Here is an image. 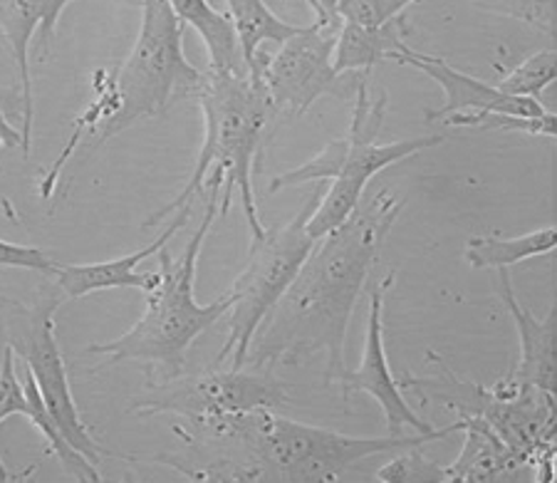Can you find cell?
<instances>
[{"mask_svg":"<svg viewBox=\"0 0 557 483\" xmlns=\"http://www.w3.org/2000/svg\"><path fill=\"white\" fill-rule=\"evenodd\" d=\"M21 377H23V384H25V397H28L30 424L42 434V439H45V444H48V449L58 456L62 473H65L67 479H75V481H89V483L102 481L100 467L89 461L85 454H79L75 446H72L65 439V434H62V429L55 422V417L50 414V409H48V405H45L38 384H35L33 374L28 372V367H25V364L21 367Z\"/></svg>","mask_w":557,"mask_h":483,"instance_id":"obj_21","label":"cell"},{"mask_svg":"<svg viewBox=\"0 0 557 483\" xmlns=\"http://www.w3.org/2000/svg\"><path fill=\"white\" fill-rule=\"evenodd\" d=\"M178 21L201 35L215 75H246V60L240 52L238 35L226 13L215 11L211 0H166Z\"/></svg>","mask_w":557,"mask_h":483,"instance_id":"obj_18","label":"cell"},{"mask_svg":"<svg viewBox=\"0 0 557 483\" xmlns=\"http://www.w3.org/2000/svg\"><path fill=\"white\" fill-rule=\"evenodd\" d=\"M417 0H339L337 15L359 25H382L399 17Z\"/></svg>","mask_w":557,"mask_h":483,"instance_id":"obj_27","label":"cell"},{"mask_svg":"<svg viewBox=\"0 0 557 483\" xmlns=\"http://www.w3.org/2000/svg\"><path fill=\"white\" fill-rule=\"evenodd\" d=\"M322 194H325V184H318L290 221L283 223L281 228H265V236L250 244L248 263L228 290V337L215 355L219 364L231 362L233 370L246 367L250 345H253L260 325L290 288L302 263L308 261L310 250L318 244L308 234V221L318 209Z\"/></svg>","mask_w":557,"mask_h":483,"instance_id":"obj_7","label":"cell"},{"mask_svg":"<svg viewBox=\"0 0 557 483\" xmlns=\"http://www.w3.org/2000/svg\"><path fill=\"white\" fill-rule=\"evenodd\" d=\"M188 216H191V206L178 209L174 213L172 223L161 231L154 244L134 250L129 256L114 258V261H102V263H67V265L58 263L55 273H52L55 275V283L60 285V290L65 293L67 300H79V298H87L89 293L114 290V288H137V290L149 293L157 285L159 273L157 271L137 273L134 268L154 253H159V250L186 226Z\"/></svg>","mask_w":557,"mask_h":483,"instance_id":"obj_15","label":"cell"},{"mask_svg":"<svg viewBox=\"0 0 557 483\" xmlns=\"http://www.w3.org/2000/svg\"><path fill=\"white\" fill-rule=\"evenodd\" d=\"M8 481H15V479H13V473L8 471L3 459H0V483H8Z\"/></svg>","mask_w":557,"mask_h":483,"instance_id":"obj_32","label":"cell"},{"mask_svg":"<svg viewBox=\"0 0 557 483\" xmlns=\"http://www.w3.org/2000/svg\"><path fill=\"white\" fill-rule=\"evenodd\" d=\"M139 5L141 28L137 40L112 75H95V100L75 120L65 151L45 176L40 189L45 199L55 189L60 172L87 129L92 132V147H89L92 154L120 132L157 117L178 97H196L201 92L206 75L188 62L184 52L186 25L178 21L166 0H139Z\"/></svg>","mask_w":557,"mask_h":483,"instance_id":"obj_3","label":"cell"},{"mask_svg":"<svg viewBox=\"0 0 557 483\" xmlns=\"http://www.w3.org/2000/svg\"><path fill=\"white\" fill-rule=\"evenodd\" d=\"M15 107L21 114V89L0 87V145L3 147H21V129H15L8 120V110Z\"/></svg>","mask_w":557,"mask_h":483,"instance_id":"obj_30","label":"cell"},{"mask_svg":"<svg viewBox=\"0 0 557 483\" xmlns=\"http://www.w3.org/2000/svg\"><path fill=\"white\" fill-rule=\"evenodd\" d=\"M196 100H199L203 112L206 127L199 159H196L194 172L186 178L184 189L164 209L151 213L144 221V228H154L184 206H194V199H199L203 189H221L219 216H226L233 196L238 194L250 228V244H253V240L265 236V226L260 221L250 176H253L263 141L281 117L273 110L263 79L250 73H209Z\"/></svg>","mask_w":557,"mask_h":483,"instance_id":"obj_4","label":"cell"},{"mask_svg":"<svg viewBox=\"0 0 557 483\" xmlns=\"http://www.w3.org/2000/svg\"><path fill=\"white\" fill-rule=\"evenodd\" d=\"M15 414L28 417V397L23 377L17 374L13 347L0 345V424Z\"/></svg>","mask_w":557,"mask_h":483,"instance_id":"obj_26","label":"cell"},{"mask_svg":"<svg viewBox=\"0 0 557 483\" xmlns=\"http://www.w3.org/2000/svg\"><path fill=\"white\" fill-rule=\"evenodd\" d=\"M496 275H498L496 295L500 298L503 308L508 310L510 320H513V325L518 330V339H520V362L513 370V377L530 384V387L547 392V395H555L557 308L547 310L545 318H535L533 312L525 310L518 302V295L513 290V283H510L508 268H496Z\"/></svg>","mask_w":557,"mask_h":483,"instance_id":"obj_16","label":"cell"},{"mask_svg":"<svg viewBox=\"0 0 557 483\" xmlns=\"http://www.w3.org/2000/svg\"><path fill=\"white\" fill-rule=\"evenodd\" d=\"M394 62L399 65L414 67L419 73L438 83L444 89V104L438 110L426 112L429 122H444L451 114L461 112H498V114H516V117H543L550 110H545L541 100L533 97H513L500 92L496 85L479 79L469 73H461L454 65H448L444 58L429 55V52H419L409 48L407 42L394 52Z\"/></svg>","mask_w":557,"mask_h":483,"instance_id":"obj_13","label":"cell"},{"mask_svg":"<svg viewBox=\"0 0 557 483\" xmlns=\"http://www.w3.org/2000/svg\"><path fill=\"white\" fill-rule=\"evenodd\" d=\"M401 209V196L376 191L343 226L318 238L290 288L256 333L248 362L275 372L283 364H308L322 357L325 380H343L349 320Z\"/></svg>","mask_w":557,"mask_h":483,"instance_id":"obj_1","label":"cell"},{"mask_svg":"<svg viewBox=\"0 0 557 483\" xmlns=\"http://www.w3.org/2000/svg\"><path fill=\"white\" fill-rule=\"evenodd\" d=\"M219 203L221 189H206L203 219L184 253L172 258L164 248L159 250V281L147 293V310L141 312V318L127 333L110 343L89 345L87 355L104 357V364L144 362L151 377L159 382L182 374L194 339L221 318H226L231 308V293H223L219 300L201 306L194 290L203 240L219 216Z\"/></svg>","mask_w":557,"mask_h":483,"instance_id":"obj_5","label":"cell"},{"mask_svg":"<svg viewBox=\"0 0 557 483\" xmlns=\"http://www.w3.org/2000/svg\"><path fill=\"white\" fill-rule=\"evenodd\" d=\"M555 248H557L555 226H543L516 238L473 236L466 240L463 261L469 263L473 271H496V268H510L516 263L530 261V258L550 256Z\"/></svg>","mask_w":557,"mask_h":483,"instance_id":"obj_20","label":"cell"},{"mask_svg":"<svg viewBox=\"0 0 557 483\" xmlns=\"http://www.w3.org/2000/svg\"><path fill=\"white\" fill-rule=\"evenodd\" d=\"M456 432H463V449L451 467H446L448 481H518L516 476L523 473L533 481V467L483 419L458 417Z\"/></svg>","mask_w":557,"mask_h":483,"instance_id":"obj_17","label":"cell"},{"mask_svg":"<svg viewBox=\"0 0 557 483\" xmlns=\"http://www.w3.org/2000/svg\"><path fill=\"white\" fill-rule=\"evenodd\" d=\"M386 117V92L372 97L370 92V73H364L357 85V100L352 122L347 129V154L337 176L322 194L318 209L312 211L308 221V234L318 240L327 236L332 228L343 226L352 216L355 209L362 203L367 184L384 172L386 166L399 164V161L421 154L431 147L444 145L442 134H426V137L401 139L392 145H376L382 124Z\"/></svg>","mask_w":557,"mask_h":483,"instance_id":"obj_9","label":"cell"},{"mask_svg":"<svg viewBox=\"0 0 557 483\" xmlns=\"http://www.w3.org/2000/svg\"><path fill=\"white\" fill-rule=\"evenodd\" d=\"M226 3L248 73L265 42L283 45L287 38H293V35L302 28V25H293L283 21L281 15H275L271 8H268L265 0H226Z\"/></svg>","mask_w":557,"mask_h":483,"instance_id":"obj_22","label":"cell"},{"mask_svg":"<svg viewBox=\"0 0 557 483\" xmlns=\"http://www.w3.org/2000/svg\"><path fill=\"white\" fill-rule=\"evenodd\" d=\"M555 114L547 112L543 117H516V114L498 112H461L446 117L442 124L458 129H479V132H523L530 137L555 139Z\"/></svg>","mask_w":557,"mask_h":483,"instance_id":"obj_23","label":"cell"},{"mask_svg":"<svg viewBox=\"0 0 557 483\" xmlns=\"http://www.w3.org/2000/svg\"><path fill=\"white\" fill-rule=\"evenodd\" d=\"M312 8L314 21H337V3L339 0H305Z\"/></svg>","mask_w":557,"mask_h":483,"instance_id":"obj_31","label":"cell"},{"mask_svg":"<svg viewBox=\"0 0 557 483\" xmlns=\"http://www.w3.org/2000/svg\"><path fill=\"white\" fill-rule=\"evenodd\" d=\"M426 360L438 370L436 377L404 374L399 380L401 389L417 392L424 401H438L454 409L458 417L483 419L510 449L533 467V481L555 479V395L530 387L513 374L483 387L458 377L442 355L429 350Z\"/></svg>","mask_w":557,"mask_h":483,"instance_id":"obj_6","label":"cell"},{"mask_svg":"<svg viewBox=\"0 0 557 483\" xmlns=\"http://www.w3.org/2000/svg\"><path fill=\"white\" fill-rule=\"evenodd\" d=\"M65 300V293L60 290L58 283L52 288L40 290L33 306L0 298V345L13 347L15 357H21L23 364L28 367L45 405L55 417L65 439L100 467V459L107 451L89 434L85 419L75 405L65 357H62L55 333V312Z\"/></svg>","mask_w":557,"mask_h":483,"instance_id":"obj_8","label":"cell"},{"mask_svg":"<svg viewBox=\"0 0 557 483\" xmlns=\"http://www.w3.org/2000/svg\"><path fill=\"white\" fill-rule=\"evenodd\" d=\"M287 405L285 384L273 370H215L199 377H172L151 387L147 395L134 397L129 411L139 417L174 414L188 424L211 419L246 414L256 409Z\"/></svg>","mask_w":557,"mask_h":483,"instance_id":"obj_10","label":"cell"},{"mask_svg":"<svg viewBox=\"0 0 557 483\" xmlns=\"http://www.w3.org/2000/svg\"><path fill=\"white\" fill-rule=\"evenodd\" d=\"M0 268H17V271H35L42 275H52L58 268V261L40 248L11 244V240L0 238Z\"/></svg>","mask_w":557,"mask_h":483,"instance_id":"obj_29","label":"cell"},{"mask_svg":"<svg viewBox=\"0 0 557 483\" xmlns=\"http://www.w3.org/2000/svg\"><path fill=\"white\" fill-rule=\"evenodd\" d=\"M374 481L382 483H448L446 467L431 461L419 446H407L401 454L374 471Z\"/></svg>","mask_w":557,"mask_h":483,"instance_id":"obj_25","label":"cell"},{"mask_svg":"<svg viewBox=\"0 0 557 483\" xmlns=\"http://www.w3.org/2000/svg\"><path fill=\"white\" fill-rule=\"evenodd\" d=\"M404 17H394L382 25H359L343 21L335 42V73H370L374 65L392 60L404 45Z\"/></svg>","mask_w":557,"mask_h":483,"instance_id":"obj_19","label":"cell"},{"mask_svg":"<svg viewBox=\"0 0 557 483\" xmlns=\"http://www.w3.org/2000/svg\"><path fill=\"white\" fill-rule=\"evenodd\" d=\"M174 426L184 454L151 456L191 481H271L318 483L339 481L359 461L376 454L424 446L456 434V422L434 434L417 436H349L256 409Z\"/></svg>","mask_w":557,"mask_h":483,"instance_id":"obj_2","label":"cell"},{"mask_svg":"<svg viewBox=\"0 0 557 483\" xmlns=\"http://www.w3.org/2000/svg\"><path fill=\"white\" fill-rule=\"evenodd\" d=\"M343 17L337 21H314L287 38L275 55L263 50L250 67H258L263 87L277 117H295L305 114L310 107L337 87L335 73V42Z\"/></svg>","mask_w":557,"mask_h":483,"instance_id":"obj_11","label":"cell"},{"mask_svg":"<svg viewBox=\"0 0 557 483\" xmlns=\"http://www.w3.org/2000/svg\"><path fill=\"white\" fill-rule=\"evenodd\" d=\"M0 40H5V38H3V33H0Z\"/></svg>","mask_w":557,"mask_h":483,"instance_id":"obj_33","label":"cell"},{"mask_svg":"<svg viewBox=\"0 0 557 483\" xmlns=\"http://www.w3.org/2000/svg\"><path fill=\"white\" fill-rule=\"evenodd\" d=\"M557 75V52L555 48L537 50L516 65L510 73L496 83L500 92L513 97H533L541 100V95L555 83Z\"/></svg>","mask_w":557,"mask_h":483,"instance_id":"obj_24","label":"cell"},{"mask_svg":"<svg viewBox=\"0 0 557 483\" xmlns=\"http://www.w3.org/2000/svg\"><path fill=\"white\" fill-rule=\"evenodd\" d=\"M75 0H0V33H3L8 50H11L17 75V89H21V149L30 154L33 141V77H30V40L40 33L42 52L40 58L52 50L60 15ZM134 3V0H122Z\"/></svg>","mask_w":557,"mask_h":483,"instance_id":"obj_14","label":"cell"},{"mask_svg":"<svg viewBox=\"0 0 557 483\" xmlns=\"http://www.w3.org/2000/svg\"><path fill=\"white\" fill-rule=\"evenodd\" d=\"M392 281H394V271L370 288V312H367L362 362H359L357 370L352 372L347 370L337 384L343 387L345 401H349V397L357 395V392L370 395L376 405L382 407L384 419H386V432L392 436H404V429H411V432L417 434H434L436 429L429 422H424V419L409 407V401L404 399L399 380L394 377L389 370V362H386L384 295L389 290Z\"/></svg>","mask_w":557,"mask_h":483,"instance_id":"obj_12","label":"cell"},{"mask_svg":"<svg viewBox=\"0 0 557 483\" xmlns=\"http://www.w3.org/2000/svg\"><path fill=\"white\" fill-rule=\"evenodd\" d=\"M555 3L557 0H483L491 11L518 17L545 35H555Z\"/></svg>","mask_w":557,"mask_h":483,"instance_id":"obj_28","label":"cell"}]
</instances>
